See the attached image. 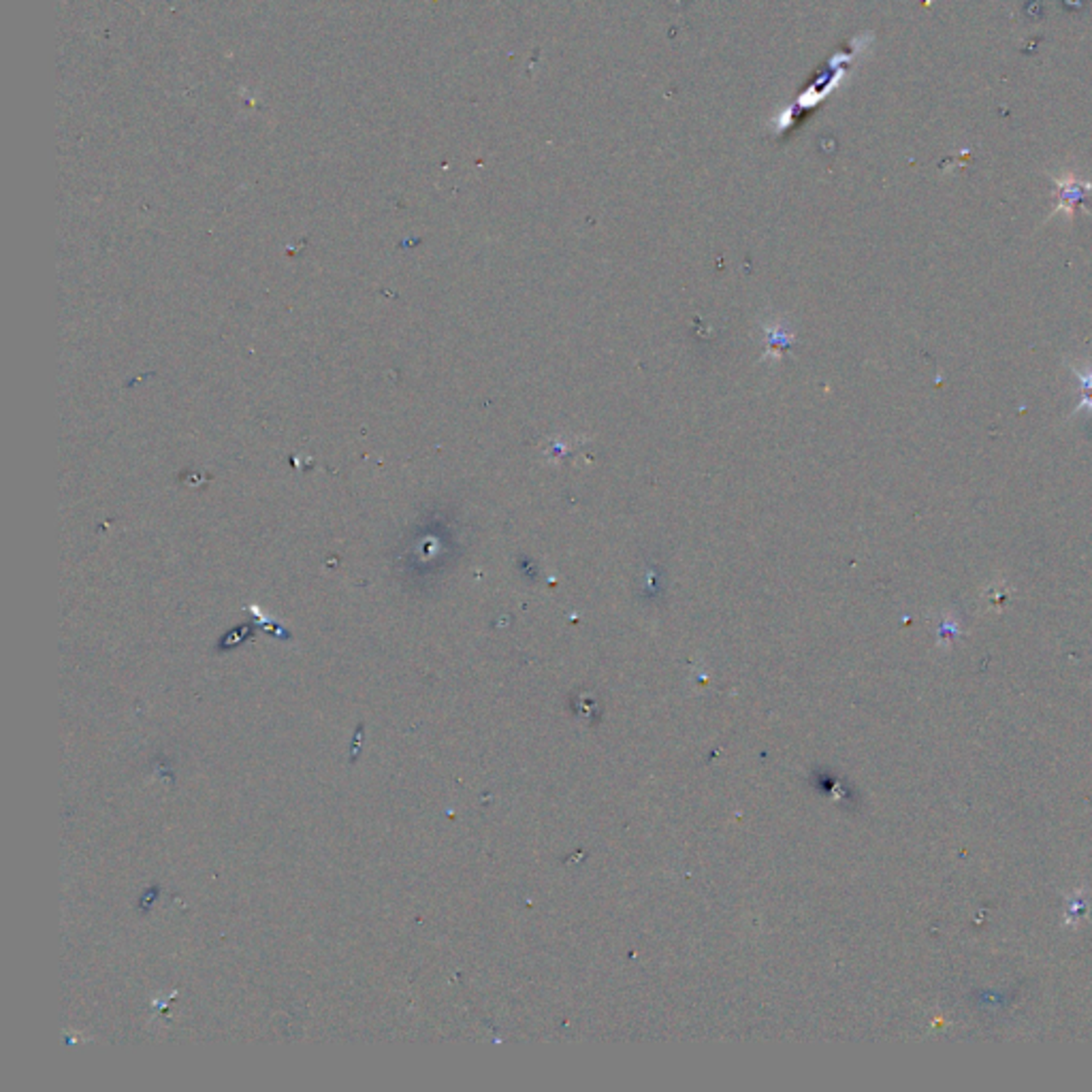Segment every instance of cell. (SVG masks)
<instances>
[{
  "instance_id": "obj_1",
  "label": "cell",
  "mask_w": 1092,
  "mask_h": 1092,
  "mask_svg": "<svg viewBox=\"0 0 1092 1092\" xmlns=\"http://www.w3.org/2000/svg\"><path fill=\"white\" fill-rule=\"evenodd\" d=\"M1060 188H1063V197H1060L1059 209H1069V212H1073L1077 201L1084 197V190L1090 186H1088V184L1086 186H1080L1077 181H1069V184H1060Z\"/></svg>"
}]
</instances>
